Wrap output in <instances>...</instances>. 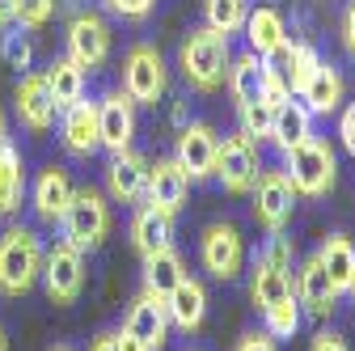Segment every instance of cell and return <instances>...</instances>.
I'll return each mask as SVG.
<instances>
[{
  "label": "cell",
  "instance_id": "6da1fadb",
  "mask_svg": "<svg viewBox=\"0 0 355 351\" xmlns=\"http://www.w3.org/2000/svg\"><path fill=\"white\" fill-rule=\"evenodd\" d=\"M229 60H233V47L225 34H216L211 26H199L182 38L178 47V68H182L187 85L199 94H216L229 76Z\"/></svg>",
  "mask_w": 355,
  "mask_h": 351
},
{
  "label": "cell",
  "instance_id": "7a4b0ae2",
  "mask_svg": "<svg viewBox=\"0 0 355 351\" xmlns=\"http://www.w3.org/2000/svg\"><path fill=\"white\" fill-rule=\"evenodd\" d=\"M42 254H47V246L30 225H9L0 233V292L26 296L42 275Z\"/></svg>",
  "mask_w": 355,
  "mask_h": 351
},
{
  "label": "cell",
  "instance_id": "3957f363",
  "mask_svg": "<svg viewBox=\"0 0 355 351\" xmlns=\"http://www.w3.org/2000/svg\"><path fill=\"white\" fill-rule=\"evenodd\" d=\"M110 225H114V216H110V203L98 187H72V199H68V212H64V241L76 246L80 254H94L102 250V241L110 237Z\"/></svg>",
  "mask_w": 355,
  "mask_h": 351
},
{
  "label": "cell",
  "instance_id": "277c9868",
  "mask_svg": "<svg viewBox=\"0 0 355 351\" xmlns=\"http://www.w3.org/2000/svg\"><path fill=\"white\" fill-rule=\"evenodd\" d=\"M284 157H288L284 173H288V182H292L296 195L322 199V195L334 191V182H338V161H334V148H330L322 136H309L304 144L288 148Z\"/></svg>",
  "mask_w": 355,
  "mask_h": 351
},
{
  "label": "cell",
  "instance_id": "5b68a950",
  "mask_svg": "<svg viewBox=\"0 0 355 351\" xmlns=\"http://www.w3.org/2000/svg\"><path fill=\"white\" fill-rule=\"evenodd\" d=\"M165 85H169L165 55L153 47V42H136V47L123 55V94L136 106H157Z\"/></svg>",
  "mask_w": 355,
  "mask_h": 351
},
{
  "label": "cell",
  "instance_id": "8992f818",
  "mask_svg": "<svg viewBox=\"0 0 355 351\" xmlns=\"http://www.w3.org/2000/svg\"><path fill=\"white\" fill-rule=\"evenodd\" d=\"M296 191L288 182V173L284 169H266L258 173V182L250 187V207H254V221L258 229L266 233H284L288 221H292V212H296Z\"/></svg>",
  "mask_w": 355,
  "mask_h": 351
},
{
  "label": "cell",
  "instance_id": "52a82bcc",
  "mask_svg": "<svg viewBox=\"0 0 355 351\" xmlns=\"http://www.w3.org/2000/svg\"><path fill=\"white\" fill-rule=\"evenodd\" d=\"M199 258H203V271L220 284H229L241 275L245 267V241H241V229L233 221H211L199 237Z\"/></svg>",
  "mask_w": 355,
  "mask_h": 351
},
{
  "label": "cell",
  "instance_id": "ba28073f",
  "mask_svg": "<svg viewBox=\"0 0 355 351\" xmlns=\"http://www.w3.org/2000/svg\"><path fill=\"white\" fill-rule=\"evenodd\" d=\"M68 60L85 72H98L106 60H110V47H114V34H110V22L94 9H80L72 22H68Z\"/></svg>",
  "mask_w": 355,
  "mask_h": 351
},
{
  "label": "cell",
  "instance_id": "9c48e42d",
  "mask_svg": "<svg viewBox=\"0 0 355 351\" xmlns=\"http://www.w3.org/2000/svg\"><path fill=\"white\" fill-rule=\"evenodd\" d=\"M42 288H47L51 305H72L85 292V254L68 241H55L42 254Z\"/></svg>",
  "mask_w": 355,
  "mask_h": 351
},
{
  "label": "cell",
  "instance_id": "30bf717a",
  "mask_svg": "<svg viewBox=\"0 0 355 351\" xmlns=\"http://www.w3.org/2000/svg\"><path fill=\"white\" fill-rule=\"evenodd\" d=\"M258 144L245 136V131H237V136H225L216 148V178L225 182L229 195H250V187L258 182Z\"/></svg>",
  "mask_w": 355,
  "mask_h": 351
},
{
  "label": "cell",
  "instance_id": "8fae6325",
  "mask_svg": "<svg viewBox=\"0 0 355 351\" xmlns=\"http://www.w3.org/2000/svg\"><path fill=\"white\" fill-rule=\"evenodd\" d=\"M98 136L106 153H127L136 140V102L123 89H110L98 98Z\"/></svg>",
  "mask_w": 355,
  "mask_h": 351
},
{
  "label": "cell",
  "instance_id": "7c38bea8",
  "mask_svg": "<svg viewBox=\"0 0 355 351\" xmlns=\"http://www.w3.org/2000/svg\"><path fill=\"white\" fill-rule=\"evenodd\" d=\"M216 148H220V136H216L207 123H182V131H178V148H173V161L187 169L191 182H199V178H211V169H216Z\"/></svg>",
  "mask_w": 355,
  "mask_h": 351
},
{
  "label": "cell",
  "instance_id": "4fadbf2b",
  "mask_svg": "<svg viewBox=\"0 0 355 351\" xmlns=\"http://www.w3.org/2000/svg\"><path fill=\"white\" fill-rule=\"evenodd\" d=\"M60 144L68 157H80L89 161L98 148H102V136H98V102H72L68 110H60Z\"/></svg>",
  "mask_w": 355,
  "mask_h": 351
},
{
  "label": "cell",
  "instance_id": "5bb4252c",
  "mask_svg": "<svg viewBox=\"0 0 355 351\" xmlns=\"http://www.w3.org/2000/svg\"><path fill=\"white\" fill-rule=\"evenodd\" d=\"M13 106H17V119L26 131H34V136H42V131H51L55 123V98L47 89V80H42V72H21L17 89H13Z\"/></svg>",
  "mask_w": 355,
  "mask_h": 351
},
{
  "label": "cell",
  "instance_id": "9a60e30c",
  "mask_svg": "<svg viewBox=\"0 0 355 351\" xmlns=\"http://www.w3.org/2000/svg\"><path fill=\"white\" fill-rule=\"evenodd\" d=\"M187 195H191V178H187V169L178 165L173 157L148 165V191H144L148 207H157L165 216H178L187 207Z\"/></svg>",
  "mask_w": 355,
  "mask_h": 351
},
{
  "label": "cell",
  "instance_id": "2e32d148",
  "mask_svg": "<svg viewBox=\"0 0 355 351\" xmlns=\"http://www.w3.org/2000/svg\"><path fill=\"white\" fill-rule=\"evenodd\" d=\"M148 157H140L136 148L127 153H114L110 165H106V195L114 203H140L144 191H148Z\"/></svg>",
  "mask_w": 355,
  "mask_h": 351
},
{
  "label": "cell",
  "instance_id": "e0dca14e",
  "mask_svg": "<svg viewBox=\"0 0 355 351\" xmlns=\"http://www.w3.org/2000/svg\"><path fill=\"white\" fill-rule=\"evenodd\" d=\"M292 292L300 300V309L313 314V318H330L338 309V292H334V284H330V275H326V267H322L318 254L300 262V271L292 280Z\"/></svg>",
  "mask_w": 355,
  "mask_h": 351
},
{
  "label": "cell",
  "instance_id": "ac0fdd59",
  "mask_svg": "<svg viewBox=\"0 0 355 351\" xmlns=\"http://www.w3.org/2000/svg\"><path fill=\"white\" fill-rule=\"evenodd\" d=\"M123 330L136 334L148 351H161L169 343V314H165V300L153 296V292H140L136 300H131V309L123 318Z\"/></svg>",
  "mask_w": 355,
  "mask_h": 351
},
{
  "label": "cell",
  "instance_id": "d6986e66",
  "mask_svg": "<svg viewBox=\"0 0 355 351\" xmlns=\"http://www.w3.org/2000/svg\"><path fill=\"white\" fill-rule=\"evenodd\" d=\"M68 199H72V178H68V169L64 165H47L34 178V191H30V207L38 221H47V225H60L64 221V212H68Z\"/></svg>",
  "mask_w": 355,
  "mask_h": 351
},
{
  "label": "cell",
  "instance_id": "ffe728a7",
  "mask_svg": "<svg viewBox=\"0 0 355 351\" xmlns=\"http://www.w3.org/2000/svg\"><path fill=\"white\" fill-rule=\"evenodd\" d=\"M165 314H169V326H178L182 334H195L203 326V318H207V288L187 275L165 296Z\"/></svg>",
  "mask_w": 355,
  "mask_h": 351
},
{
  "label": "cell",
  "instance_id": "44dd1931",
  "mask_svg": "<svg viewBox=\"0 0 355 351\" xmlns=\"http://www.w3.org/2000/svg\"><path fill=\"white\" fill-rule=\"evenodd\" d=\"M241 34H245V42H250V51L266 60L271 51H279L284 42H288V22H284V13H279V9L258 5V9H250V17H245Z\"/></svg>",
  "mask_w": 355,
  "mask_h": 351
},
{
  "label": "cell",
  "instance_id": "7402d4cb",
  "mask_svg": "<svg viewBox=\"0 0 355 351\" xmlns=\"http://www.w3.org/2000/svg\"><path fill=\"white\" fill-rule=\"evenodd\" d=\"M296 98L304 102L309 114H334V110L343 106V76H338V68L322 60V64L313 68V76L304 80V89H300Z\"/></svg>",
  "mask_w": 355,
  "mask_h": 351
},
{
  "label": "cell",
  "instance_id": "603a6c76",
  "mask_svg": "<svg viewBox=\"0 0 355 351\" xmlns=\"http://www.w3.org/2000/svg\"><path fill=\"white\" fill-rule=\"evenodd\" d=\"M131 246L140 250V258L173 246V216H165V212H157V207L144 203L136 216H131Z\"/></svg>",
  "mask_w": 355,
  "mask_h": 351
},
{
  "label": "cell",
  "instance_id": "cb8c5ba5",
  "mask_svg": "<svg viewBox=\"0 0 355 351\" xmlns=\"http://www.w3.org/2000/svg\"><path fill=\"white\" fill-rule=\"evenodd\" d=\"M309 136H313V114L304 110V102H296V98L279 102L275 106V123H271V144L279 153H288V148L304 144Z\"/></svg>",
  "mask_w": 355,
  "mask_h": 351
},
{
  "label": "cell",
  "instance_id": "d4e9b609",
  "mask_svg": "<svg viewBox=\"0 0 355 351\" xmlns=\"http://www.w3.org/2000/svg\"><path fill=\"white\" fill-rule=\"evenodd\" d=\"M262 80H266V60H262V55L241 51V55L229 60V76H225V85H229V94H233L237 106L262 98Z\"/></svg>",
  "mask_w": 355,
  "mask_h": 351
},
{
  "label": "cell",
  "instance_id": "484cf974",
  "mask_svg": "<svg viewBox=\"0 0 355 351\" xmlns=\"http://www.w3.org/2000/svg\"><path fill=\"white\" fill-rule=\"evenodd\" d=\"M182 280H187V267H182V254H178L173 246H165V250H157V254L144 258V292H153V296L165 300Z\"/></svg>",
  "mask_w": 355,
  "mask_h": 351
},
{
  "label": "cell",
  "instance_id": "4316f807",
  "mask_svg": "<svg viewBox=\"0 0 355 351\" xmlns=\"http://www.w3.org/2000/svg\"><path fill=\"white\" fill-rule=\"evenodd\" d=\"M318 258H322V267H326V275H330L334 292H338V296H347V288H351V275H355V246H351V237H343V233H330V237L322 241Z\"/></svg>",
  "mask_w": 355,
  "mask_h": 351
},
{
  "label": "cell",
  "instance_id": "83f0119b",
  "mask_svg": "<svg viewBox=\"0 0 355 351\" xmlns=\"http://www.w3.org/2000/svg\"><path fill=\"white\" fill-rule=\"evenodd\" d=\"M42 80H47V89H51L60 110H68L72 102L85 98V68H76L68 55H60V60H51L47 68H42Z\"/></svg>",
  "mask_w": 355,
  "mask_h": 351
},
{
  "label": "cell",
  "instance_id": "f1b7e54d",
  "mask_svg": "<svg viewBox=\"0 0 355 351\" xmlns=\"http://www.w3.org/2000/svg\"><path fill=\"white\" fill-rule=\"evenodd\" d=\"M26 199V161L13 144H0V216H13Z\"/></svg>",
  "mask_w": 355,
  "mask_h": 351
},
{
  "label": "cell",
  "instance_id": "f546056e",
  "mask_svg": "<svg viewBox=\"0 0 355 351\" xmlns=\"http://www.w3.org/2000/svg\"><path fill=\"white\" fill-rule=\"evenodd\" d=\"M292 292V275L288 271H279V267H271L266 258H254V275H250V296H254V305L258 309H266V305H275L279 296H288Z\"/></svg>",
  "mask_w": 355,
  "mask_h": 351
},
{
  "label": "cell",
  "instance_id": "4dcf8cb0",
  "mask_svg": "<svg viewBox=\"0 0 355 351\" xmlns=\"http://www.w3.org/2000/svg\"><path fill=\"white\" fill-rule=\"evenodd\" d=\"M300 318H304V309H300L296 292L279 296L275 305H266V309H262V326H266V334H271L275 343H279V339H292V334L300 330Z\"/></svg>",
  "mask_w": 355,
  "mask_h": 351
},
{
  "label": "cell",
  "instance_id": "1f68e13d",
  "mask_svg": "<svg viewBox=\"0 0 355 351\" xmlns=\"http://www.w3.org/2000/svg\"><path fill=\"white\" fill-rule=\"evenodd\" d=\"M203 13H207V26L216 30V34H237L241 26H245V17H250V0H207L203 5Z\"/></svg>",
  "mask_w": 355,
  "mask_h": 351
},
{
  "label": "cell",
  "instance_id": "d6a6232c",
  "mask_svg": "<svg viewBox=\"0 0 355 351\" xmlns=\"http://www.w3.org/2000/svg\"><path fill=\"white\" fill-rule=\"evenodd\" d=\"M241 110V131L258 144V140H271V123H275V102L271 98H258V102H245L237 106Z\"/></svg>",
  "mask_w": 355,
  "mask_h": 351
},
{
  "label": "cell",
  "instance_id": "836d02e7",
  "mask_svg": "<svg viewBox=\"0 0 355 351\" xmlns=\"http://www.w3.org/2000/svg\"><path fill=\"white\" fill-rule=\"evenodd\" d=\"M0 60H5L9 68L26 72L30 60H34V47H30V38L21 34V26H9V30H0Z\"/></svg>",
  "mask_w": 355,
  "mask_h": 351
},
{
  "label": "cell",
  "instance_id": "e575fe53",
  "mask_svg": "<svg viewBox=\"0 0 355 351\" xmlns=\"http://www.w3.org/2000/svg\"><path fill=\"white\" fill-rule=\"evenodd\" d=\"M55 13V0H13V26L21 30H42Z\"/></svg>",
  "mask_w": 355,
  "mask_h": 351
},
{
  "label": "cell",
  "instance_id": "d590c367",
  "mask_svg": "<svg viewBox=\"0 0 355 351\" xmlns=\"http://www.w3.org/2000/svg\"><path fill=\"white\" fill-rule=\"evenodd\" d=\"M258 258H266L271 267H279V271L296 275V271H292V267H296V246H292V237H288V233H271V237H266V246L258 250Z\"/></svg>",
  "mask_w": 355,
  "mask_h": 351
},
{
  "label": "cell",
  "instance_id": "8d00e7d4",
  "mask_svg": "<svg viewBox=\"0 0 355 351\" xmlns=\"http://www.w3.org/2000/svg\"><path fill=\"white\" fill-rule=\"evenodd\" d=\"M106 9L123 22H144L153 9H157V0H106Z\"/></svg>",
  "mask_w": 355,
  "mask_h": 351
},
{
  "label": "cell",
  "instance_id": "74e56055",
  "mask_svg": "<svg viewBox=\"0 0 355 351\" xmlns=\"http://www.w3.org/2000/svg\"><path fill=\"white\" fill-rule=\"evenodd\" d=\"M338 140H343V148L355 157V102L343 106V114H338Z\"/></svg>",
  "mask_w": 355,
  "mask_h": 351
},
{
  "label": "cell",
  "instance_id": "f35d334b",
  "mask_svg": "<svg viewBox=\"0 0 355 351\" xmlns=\"http://www.w3.org/2000/svg\"><path fill=\"white\" fill-rule=\"evenodd\" d=\"M233 351H275V339L266 334V330H250V334H241L237 339V347Z\"/></svg>",
  "mask_w": 355,
  "mask_h": 351
},
{
  "label": "cell",
  "instance_id": "ab89813d",
  "mask_svg": "<svg viewBox=\"0 0 355 351\" xmlns=\"http://www.w3.org/2000/svg\"><path fill=\"white\" fill-rule=\"evenodd\" d=\"M309 351H347V339H343L338 330H322V334H313Z\"/></svg>",
  "mask_w": 355,
  "mask_h": 351
},
{
  "label": "cell",
  "instance_id": "60d3db41",
  "mask_svg": "<svg viewBox=\"0 0 355 351\" xmlns=\"http://www.w3.org/2000/svg\"><path fill=\"white\" fill-rule=\"evenodd\" d=\"M343 47H347V55L355 60V0L347 5V13H343Z\"/></svg>",
  "mask_w": 355,
  "mask_h": 351
},
{
  "label": "cell",
  "instance_id": "b9f144b4",
  "mask_svg": "<svg viewBox=\"0 0 355 351\" xmlns=\"http://www.w3.org/2000/svg\"><path fill=\"white\" fill-rule=\"evenodd\" d=\"M119 351H148L136 334H127V330H119Z\"/></svg>",
  "mask_w": 355,
  "mask_h": 351
},
{
  "label": "cell",
  "instance_id": "7bdbcfd3",
  "mask_svg": "<svg viewBox=\"0 0 355 351\" xmlns=\"http://www.w3.org/2000/svg\"><path fill=\"white\" fill-rule=\"evenodd\" d=\"M89 351H119V334H98Z\"/></svg>",
  "mask_w": 355,
  "mask_h": 351
},
{
  "label": "cell",
  "instance_id": "ee69618b",
  "mask_svg": "<svg viewBox=\"0 0 355 351\" xmlns=\"http://www.w3.org/2000/svg\"><path fill=\"white\" fill-rule=\"evenodd\" d=\"M13 26V0H0V30Z\"/></svg>",
  "mask_w": 355,
  "mask_h": 351
},
{
  "label": "cell",
  "instance_id": "f6af8a7d",
  "mask_svg": "<svg viewBox=\"0 0 355 351\" xmlns=\"http://www.w3.org/2000/svg\"><path fill=\"white\" fill-rule=\"evenodd\" d=\"M0 144H9V119H5V110H0Z\"/></svg>",
  "mask_w": 355,
  "mask_h": 351
},
{
  "label": "cell",
  "instance_id": "bcb514c9",
  "mask_svg": "<svg viewBox=\"0 0 355 351\" xmlns=\"http://www.w3.org/2000/svg\"><path fill=\"white\" fill-rule=\"evenodd\" d=\"M0 351H9V339H5V326H0Z\"/></svg>",
  "mask_w": 355,
  "mask_h": 351
},
{
  "label": "cell",
  "instance_id": "7dc6e473",
  "mask_svg": "<svg viewBox=\"0 0 355 351\" xmlns=\"http://www.w3.org/2000/svg\"><path fill=\"white\" fill-rule=\"evenodd\" d=\"M347 292H351V300H355V275H351V288H347Z\"/></svg>",
  "mask_w": 355,
  "mask_h": 351
},
{
  "label": "cell",
  "instance_id": "c3c4849f",
  "mask_svg": "<svg viewBox=\"0 0 355 351\" xmlns=\"http://www.w3.org/2000/svg\"><path fill=\"white\" fill-rule=\"evenodd\" d=\"M51 351H72V347H51Z\"/></svg>",
  "mask_w": 355,
  "mask_h": 351
},
{
  "label": "cell",
  "instance_id": "681fc988",
  "mask_svg": "<svg viewBox=\"0 0 355 351\" xmlns=\"http://www.w3.org/2000/svg\"><path fill=\"white\" fill-rule=\"evenodd\" d=\"M191 351H195V347H191Z\"/></svg>",
  "mask_w": 355,
  "mask_h": 351
}]
</instances>
